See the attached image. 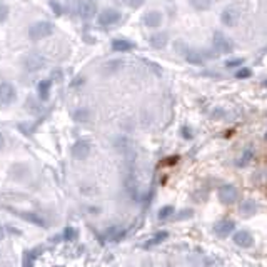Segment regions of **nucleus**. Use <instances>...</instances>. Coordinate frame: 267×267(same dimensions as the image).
Listing matches in <instances>:
<instances>
[{
    "mask_svg": "<svg viewBox=\"0 0 267 267\" xmlns=\"http://www.w3.org/2000/svg\"><path fill=\"white\" fill-rule=\"evenodd\" d=\"M54 24L48 20H40V22H35V24L30 25L29 29V37L30 40H42V39H47L54 33Z\"/></svg>",
    "mask_w": 267,
    "mask_h": 267,
    "instance_id": "obj_1",
    "label": "nucleus"
},
{
    "mask_svg": "<svg viewBox=\"0 0 267 267\" xmlns=\"http://www.w3.org/2000/svg\"><path fill=\"white\" fill-rule=\"evenodd\" d=\"M15 99H17V90L14 85L9 82H2L0 84V105L9 107L15 102Z\"/></svg>",
    "mask_w": 267,
    "mask_h": 267,
    "instance_id": "obj_2",
    "label": "nucleus"
},
{
    "mask_svg": "<svg viewBox=\"0 0 267 267\" xmlns=\"http://www.w3.org/2000/svg\"><path fill=\"white\" fill-rule=\"evenodd\" d=\"M90 150H92V145L89 141H77L70 147V154L75 160H85L90 156Z\"/></svg>",
    "mask_w": 267,
    "mask_h": 267,
    "instance_id": "obj_3",
    "label": "nucleus"
},
{
    "mask_svg": "<svg viewBox=\"0 0 267 267\" xmlns=\"http://www.w3.org/2000/svg\"><path fill=\"white\" fill-rule=\"evenodd\" d=\"M214 48H216L219 54H231L234 44L229 39L227 35H224L222 32H216L214 33Z\"/></svg>",
    "mask_w": 267,
    "mask_h": 267,
    "instance_id": "obj_4",
    "label": "nucleus"
},
{
    "mask_svg": "<svg viewBox=\"0 0 267 267\" xmlns=\"http://www.w3.org/2000/svg\"><path fill=\"white\" fill-rule=\"evenodd\" d=\"M120 12L115 9H104L102 12L99 14V24L102 27H110V25H115L120 20Z\"/></svg>",
    "mask_w": 267,
    "mask_h": 267,
    "instance_id": "obj_5",
    "label": "nucleus"
},
{
    "mask_svg": "<svg viewBox=\"0 0 267 267\" xmlns=\"http://www.w3.org/2000/svg\"><path fill=\"white\" fill-rule=\"evenodd\" d=\"M45 65V59L40 54H29L24 59V67L29 72H39L40 69Z\"/></svg>",
    "mask_w": 267,
    "mask_h": 267,
    "instance_id": "obj_6",
    "label": "nucleus"
},
{
    "mask_svg": "<svg viewBox=\"0 0 267 267\" xmlns=\"http://www.w3.org/2000/svg\"><path fill=\"white\" fill-rule=\"evenodd\" d=\"M234 229H236V224H234V220H231V219H222L214 225V232H216V236L217 237H222V239L229 237Z\"/></svg>",
    "mask_w": 267,
    "mask_h": 267,
    "instance_id": "obj_7",
    "label": "nucleus"
},
{
    "mask_svg": "<svg viewBox=\"0 0 267 267\" xmlns=\"http://www.w3.org/2000/svg\"><path fill=\"white\" fill-rule=\"evenodd\" d=\"M95 14H97L95 2H92V0H80V3H79V15H80L84 20L94 18Z\"/></svg>",
    "mask_w": 267,
    "mask_h": 267,
    "instance_id": "obj_8",
    "label": "nucleus"
},
{
    "mask_svg": "<svg viewBox=\"0 0 267 267\" xmlns=\"http://www.w3.org/2000/svg\"><path fill=\"white\" fill-rule=\"evenodd\" d=\"M219 199L222 204H234L236 199H237V189L234 186H222L219 189Z\"/></svg>",
    "mask_w": 267,
    "mask_h": 267,
    "instance_id": "obj_9",
    "label": "nucleus"
},
{
    "mask_svg": "<svg viewBox=\"0 0 267 267\" xmlns=\"http://www.w3.org/2000/svg\"><path fill=\"white\" fill-rule=\"evenodd\" d=\"M239 17H240V14L237 9L227 7V9L222 12V15H220V20H222V24L225 27H234V25L239 22Z\"/></svg>",
    "mask_w": 267,
    "mask_h": 267,
    "instance_id": "obj_10",
    "label": "nucleus"
},
{
    "mask_svg": "<svg viewBox=\"0 0 267 267\" xmlns=\"http://www.w3.org/2000/svg\"><path fill=\"white\" fill-rule=\"evenodd\" d=\"M9 174L14 180H18V182H20V180L27 179L30 175V169L25 164H14L12 167H10Z\"/></svg>",
    "mask_w": 267,
    "mask_h": 267,
    "instance_id": "obj_11",
    "label": "nucleus"
},
{
    "mask_svg": "<svg viewBox=\"0 0 267 267\" xmlns=\"http://www.w3.org/2000/svg\"><path fill=\"white\" fill-rule=\"evenodd\" d=\"M144 24L145 27L149 29L160 27V24H162V14H160L159 10H149V12L144 15Z\"/></svg>",
    "mask_w": 267,
    "mask_h": 267,
    "instance_id": "obj_12",
    "label": "nucleus"
},
{
    "mask_svg": "<svg viewBox=\"0 0 267 267\" xmlns=\"http://www.w3.org/2000/svg\"><path fill=\"white\" fill-rule=\"evenodd\" d=\"M234 244L239 247H251L254 244V239L247 231H239L234 234Z\"/></svg>",
    "mask_w": 267,
    "mask_h": 267,
    "instance_id": "obj_13",
    "label": "nucleus"
},
{
    "mask_svg": "<svg viewBox=\"0 0 267 267\" xmlns=\"http://www.w3.org/2000/svg\"><path fill=\"white\" fill-rule=\"evenodd\" d=\"M167 40H169L167 33L159 32V33H154V35H150L149 44L152 45L154 48H164L165 45H167Z\"/></svg>",
    "mask_w": 267,
    "mask_h": 267,
    "instance_id": "obj_14",
    "label": "nucleus"
},
{
    "mask_svg": "<svg viewBox=\"0 0 267 267\" xmlns=\"http://www.w3.org/2000/svg\"><path fill=\"white\" fill-rule=\"evenodd\" d=\"M112 48H114L115 52H129L134 48V44L126 39H115L114 42H112Z\"/></svg>",
    "mask_w": 267,
    "mask_h": 267,
    "instance_id": "obj_15",
    "label": "nucleus"
},
{
    "mask_svg": "<svg viewBox=\"0 0 267 267\" xmlns=\"http://www.w3.org/2000/svg\"><path fill=\"white\" fill-rule=\"evenodd\" d=\"M50 89H52V82L50 80H42L37 87V94H39L40 100H47L50 97Z\"/></svg>",
    "mask_w": 267,
    "mask_h": 267,
    "instance_id": "obj_16",
    "label": "nucleus"
},
{
    "mask_svg": "<svg viewBox=\"0 0 267 267\" xmlns=\"http://www.w3.org/2000/svg\"><path fill=\"white\" fill-rule=\"evenodd\" d=\"M169 237V234L165 231H162V232H157L156 236H154L152 239H149L147 242H145V249H149V247H154V246H159L160 242H164L165 239Z\"/></svg>",
    "mask_w": 267,
    "mask_h": 267,
    "instance_id": "obj_17",
    "label": "nucleus"
},
{
    "mask_svg": "<svg viewBox=\"0 0 267 267\" xmlns=\"http://www.w3.org/2000/svg\"><path fill=\"white\" fill-rule=\"evenodd\" d=\"M124 234H126V231L120 227H110L107 229V232H105V237L109 240H120L124 237Z\"/></svg>",
    "mask_w": 267,
    "mask_h": 267,
    "instance_id": "obj_18",
    "label": "nucleus"
},
{
    "mask_svg": "<svg viewBox=\"0 0 267 267\" xmlns=\"http://www.w3.org/2000/svg\"><path fill=\"white\" fill-rule=\"evenodd\" d=\"M189 3L192 9L199 10V12H204L210 7V0H189Z\"/></svg>",
    "mask_w": 267,
    "mask_h": 267,
    "instance_id": "obj_19",
    "label": "nucleus"
},
{
    "mask_svg": "<svg viewBox=\"0 0 267 267\" xmlns=\"http://www.w3.org/2000/svg\"><path fill=\"white\" fill-rule=\"evenodd\" d=\"M184 57L189 60L190 63H202V57L199 52H194V50H189V48H186V54H184Z\"/></svg>",
    "mask_w": 267,
    "mask_h": 267,
    "instance_id": "obj_20",
    "label": "nucleus"
},
{
    "mask_svg": "<svg viewBox=\"0 0 267 267\" xmlns=\"http://www.w3.org/2000/svg\"><path fill=\"white\" fill-rule=\"evenodd\" d=\"M74 119L77 120V122H87L90 119V112L87 109H79V110L74 112Z\"/></svg>",
    "mask_w": 267,
    "mask_h": 267,
    "instance_id": "obj_21",
    "label": "nucleus"
},
{
    "mask_svg": "<svg viewBox=\"0 0 267 267\" xmlns=\"http://www.w3.org/2000/svg\"><path fill=\"white\" fill-rule=\"evenodd\" d=\"M242 214L244 216H252V214L255 212V204L254 202H244L242 204Z\"/></svg>",
    "mask_w": 267,
    "mask_h": 267,
    "instance_id": "obj_22",
    "label": "nucleus"
},
{
    "mask_svg": "<svg viewBox=\"0 0 267 267\" xmlns=\"http://www.w3.org/2000/svg\"><path fill=\"white\" fill-rule=\"evenodd\" d=\"M22 216H24V219H25V220H29V222H33V224H37V225H44V220H42V219H39V216H35V214L24 212V214H22Z\"/></svg>",
    "mask_w": 267,
    "mask_h": 267,
    "instance_id": "obj_23",
    "label": "nucleus"
},
{
    "mask_svg": "<svg viewBox=\"0 0 267 267\" xmlns=\"http://www.w3.org/2000/svg\"><path fill=\"white\" fill-rule=\"evenodd\" d=\"M172 212H174V207H172V205H165V207L159 210V219H167Z\"/></svg>",
    "mask_w": 267,
    "mask_h": 267,
    "instance_id": "obj_24",
    "label": "nucleus"
},
{
    "mask_svg": "<svg viewBox=\"0 0 267 267\" xmlns=\"http://www.w3.org/2000/svg\"><path fill=\"white\" fill-rule=\"evenodd\" d=\"M145 0H124V3H126L127 7H130V9H141L142 5H144Z\"/></svg>",
    "mask_w": 267,
    "mask_h": 267,
    "instance_id": "obj_25",
    "label": "nucleus"
},
{
    "mask_svg": "<svg viewBox=\"0 0 267 267\" xmlns=\"http://www.w3.org/2000/svg\"><path fill=\"white\" fill-rule=\"evenodd\" d=\"M7 17H9V7H7L5 3L0 2V24H2V22H5Z\"/></svg>",
    "mask_w": 267,
    "mask_h": 267,
    "instance_id": "obj_26",
    "label": "nucleus"
},
{
    "mask_svg": "<svg viewBox=\"0 0 267 267\" xmlns=\"http://www.w3.org/2000/svg\"><path fill=\"white\" fill-rule=\"evenodd\" d=\"M33 252H25L24 255V267H33Z\"/></svg>",
    "mask_w": 267,
    "mask_h": 267,
    "instance_id": "obj_27",
    "label": "nucleus"
},
{
    "mask_svg": "<svg viewBox=\"0 0 267 267\" xmlns=\"http://www.w3.org/2000/svg\"><path fill=\"white\" fill-rule=\"evenodd\" d=\"M79 3H80V0H67V7H69V10L77 12V14H79Z\"/></svg>",
    "mask_w": 267,
    "mask_h": 267,
    "instance_id": "obj_28",
    "label": "nucleus"
},
{
    "mask_svg": "<svg viewBox=\"0 0 267 267\" xmlns=\"http://www.w3.org/2000/svg\"><path fill=\"white\" fill-rule=\"evenodd\" d=\"M242 62H244L242 59H232V60H227V62H225V67H229V69H232V67H239V65H242Z\"/></svg>",
    "mask_w": 267,
    "mask_h": 267,
    "instance_id": "obj_29",
    "label": "nucleus"
},
{
    "mask_svg": "<svg viewBox=\"0 0 267 267\" xmlns=\"http://www.w3.org/2000/svg\"><path fill=\"white\" fill-rule=\"evenodd\" d=\"M236 77L237 79H246V77H251V70L249 69H240L236 72Z\"/></svg>",
    "mask_w": 267,
    "mask_h": 267,
    "instance_id": "obj_30",
    "label": "nucleus"
},
{
    "mask_svg": "<svg viewBox=\"0 0 267 267\" xmlns=\"http://www.w3.org/2000/svg\"><path fill=\"white\" fill-rule=\"evenodd\" d=\"M75 237H77L75 229H65V239H75Z\"/></svg>",
    "mask_w": 267,
    "mask_h": 267,
    "instance_id": "obj_31",
    "label": "nucleus"
},
{
    "mask_svg": "<svg viewBox=\"0 0 267 267\" xmlns=\"http://www.w3.org/2000/svg\"><path fill=\"white\" fill-rule=\"evenodd\" d=\"M5 147V137H3V134L0 132V150Z\"/></svg>",
    "mask_w": 267,
    "mask_h": 267,
    "instance_id": "obj_32",
    "label": "nucleus"
},
{
    "mask_svg": "<svg viewBox=\"0 0 267 267\" xmlns=\"http://www.w3.org/2000/svg\"><path fill=\"white\" fill-rule=\"evenodd\" d=\"M5 239V229H3V225H0V242Z\"/></svg>",
    "mask_w": 267,
    "mask_h": 267,
    "instance_id": "obj_33",
    "label": "nucleus"
},
{
    "mask_svg": "<svg viewBox=\"0 0 267 267\" xmlns=\"http://www.w3.org/2000/svg\"><path fill=\"white\" fill-rule=\"evenodd\" d=\"M92 2H95V0H92Z\"/></svg>",
    "mask_w": 267,
    "mask_h": 267,
    "instance_id": "obj_34",
    "label": "nucleus"
}]
</instances>
